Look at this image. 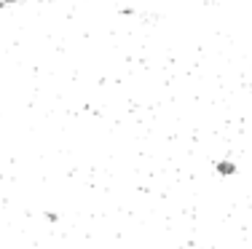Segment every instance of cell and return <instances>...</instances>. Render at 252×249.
Here are the masks:
<instances>
[{
    "label": "cell",
    "instance_id": "1",
    "mask_svg": "<svg viewBox=\"0 0 252 249\" xmlns=\"http://www.w3.org/2000/svg\"><path fill=\"white\" fill-rule=\"evenodd\" d=\"M11 3H16V0H0V8H3V5H11Z\"/></svg>",
    "mask_w": 252,
    "mask_h": 249
}]
</instances>
